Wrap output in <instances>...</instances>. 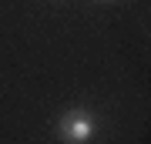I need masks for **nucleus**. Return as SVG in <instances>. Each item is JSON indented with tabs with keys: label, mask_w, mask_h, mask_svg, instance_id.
Segmentation results:
<instances>
[{
	"label": "nucleus",
	"mask_w": 151,
	"mask_h": 144,
	"mask_svg": "<svg viewBox=\"0 0 151 144\" xmlns=\"http://www.w3.org/2000/svg\"><path fill=\"white\" fill-rule=\"evenodd\" d=\"M54 138L60 144H94L101 138V114L87 104H70L54 117Z\"/></svg>",
	"instance_id": "f257e3e1"
}]
</instances>
